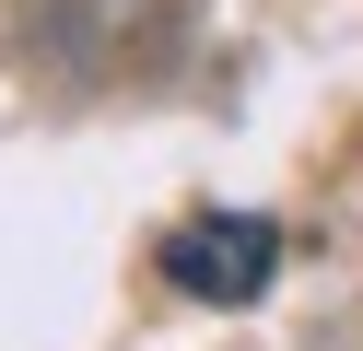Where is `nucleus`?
Masks as SVG:
<instances>
[{"label":"nucleus","instance_id":"obj_1","mask_svg":"<svg viewBox=\"0 0 363 351\" xmlns=\"http://www.w3.org/2000/svg\"><path fill=\"white\" fill-rule=\"evenodd\" d=\"M152 269H164L188 304H258L269 269H281V234H269L258 211H188V223L152 246Z\"/></svg>","mask_w":363,"mask_h":351}]
</instances>
